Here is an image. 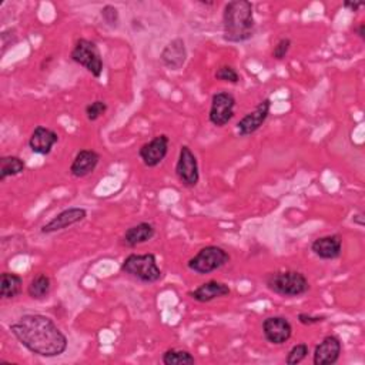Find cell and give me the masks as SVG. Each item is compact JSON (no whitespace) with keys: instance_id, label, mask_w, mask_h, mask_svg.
I'll use <instances>...</instances> for the list:
<instances>
[{"instance_id":"obj_1","label":"cell","mask_w":365,"mask_h":365,"mask_svg":"<svg viewBox=\"0 0 365 365\" xmlns=\"http://www.w3.org/2000/svg\"><path fill=\"white\" fill-rule=\"evenodd\" d=\"M16 339L31 354L56 358L66 352L67 336L56 322L43 314H24L10 325Z\"/></svg>"},{"instance_id":"obj_2","label":"cell","mask_w":365,"mask_h":365,"mask_svg":"<svg viewBox=\"0 0 365 365\" xmlns=\"http://www.w3.org/2000/svg\"><path fill=\"white\" fill-rule=\"evenodd\" d=\"M255 34L254 6L248 0H232L224 6L222 38L228 43H244Z\"/></svg>"},{"instance_id":"obj_3","label":"cell","mask_w":365,"mask_h":365,"mask_svg":"<svg viewBox=\"0 0 365 365\" xmlns=\"http://www.w3.org/2000/svg\"><path fill=\"white\" fill-rule=\"evenodd\" d=\"M265 287L281 297L295 298L307 294L311 288L308 278L295 269H278L265 277Z\"/></svg>"},{"instance_id":"obj_4","label":"cell","mask_w":365,"mask_h":365,"mask_svg":"<svg viewBox=\"0 0 365 365\" xmlns=\"http://www.w3.org/2000/svg\"><path fill=\"white\" fill-rule=\"evenodd\" d=\"M120 269L124 274L145 284H153L163 278V271L160 269L157 264V257L153 252L128 254L123 259Z\"/></svg>"},{"instance_id":"obj_5","label":"cell","mask_w":365,"mask_h":365,"mask_svg":"<svg viewBox=\"0 0 365 365\" xmlns=\"http://www.w3.org/2000/svg\"><path fill=\"white\" fill-rule=\"evenodd\" d=\"M230 259L231 257L224 248L218 245H207L187 261V268L198 275H205L222 268Z\"/></svg>"},{"instance_id":"obj_6","label":"cell","mask_w":365,"mask_h":365,"mask_svg":"<svg viewBox=\"0 0 365 365\" xmlns=\"http://www.w3.org/2000/svg\"><path fill=\"white\" fill-rule=\"evenodd\" d=\"M70 58L76 64L84 67L93 77H101L104 61L96 41L88 38H78L70 51Z\"/></svg>"},{"instance_id":"obj_7","label":"cell","mask_w":365,"mask_h":365,"mask_svg":"<svg viewBox=\"0 0 365 365\" xmlns=\"http://www.w3.org/2000/svg\"><path fill=\"white\" fill-rule=\"evenodd\" d=\"M175 175L184 187L192 188L200 181L198 160L188 145H181L175 164Z\"/></svg>"},{"instance_id":"obj_8","label":"cell","mask_w":365,"mask_h":365,"mask_svg":"<svg viewBox=\"0 0 365 365\" xmlns=\"http://www.w3.org/2000/svg\"><path fill=\"white\" fill-rule=\"evenodd\" d=\"M235 97L228 91H218L211 97L208 120L215 127L227 125L234 117Z\"/></svg>"},{"instance_id":"obj_9","label":"cell","mask_w":365,"mask_h":365,"mask_svg":"<svg viewBox=\"0 0 365 365\" xmlns=\"http://www.w3.org/2000/svg\"><path fill=\"white\" fill-rule=\"evenodd\" d=\"M170 138L167 134H158L153 137L150 141L144 143L138 148V157L141 158L143 164L148 168H154L163 163V160L168 154Z\"/></svg>"},{"instance_id":"obj_10","label":"cell","mask_w":365,"mask_h":365,"mask_svg":"<svg viewBox=\"0 0 365 365\" xmlns=\"http://www.w3.org/2000/svg\"><path fill=\"white\" fill-rule=\"evenodd\" d=\"M271 111V98L261 100L255 108L250 113H247L240 121L237 123V133L240 137H247L258 131L262 124L267 121Z\"/></svg>"},{"instance_id":"obj_11","label":"cell","mask_w":365,"mask_h":365,"mask_svg":"<svg viewBox=\"0 0 365 365\" xmlns=\"http://www.w3.org/2000/svg\"><path fill=\"white\" fill-rule=\"evenodd\" d=\"M262 334L269 344L282 345L291 338L292 325L285 317H281V315L267 317L262 321Z\"/></svg>"},{"instance_id":"obj_12","label":"cell","mask_w":365,"mask_h":365,"mask_svg":"<svg viewBox=\"0 0 365 365\" xmlns=\"http://www.w3.org/2000/svg\"><path fill=\"white\" fill-rule=\"evenodd\" d=\"M87 217V210L83 207H68L54 215L50 221H47L41 228V234H53L57 231H63L71 225L81 222Z\"/></svg>"},{"instance_id":"obj_13","label":"cell","mask_w":365,"mask_h":365,"mask_svg":"<svg viewBox=\"0 0 365 365\" xmlns=\"http://www.w3.org/2000/svg\"><path fill=\"white\" fill-rule=\"evenodd\" d=\"M342 352V342L336 335H327L315 346L312 354L314 365H334Z\"/></svg>"},{"instance_id":"obj_14","label":"cell","mask_w":365,"mask_h":365,"mask_svg":"<svg viewBox=\"0 0 365 365\" xmlns=\"http://www.w3.org/2000/svg\"><path fill=\"white\" fill-rule=\"evenodd\" d=\"M231 294V288L228 284L217 281V279H210L207 282H202L197 288L188 292V297L197 302L205 304L211 302L217 298H222Z\"/></svg>"},{"instance_id":"obj_15","label":"cell","mask_w":365,"mask_h":365,"mask_svg":"<svg viewBox=\"0 0 365 365\" xmlns=\"http://www.w3.org/2000/svg\"><path fill=\"white\" fill-rule=\"evenodd\" d=\"M58 141V134L44 125H37L29 138V148L34 154L47 155L51 153L54 144Z\"/></svg>"},{"instance_id":"obj_16","label":"cell","mask_w":365,"mask_h":365,"mask_svg":"<svg viewBox=\"0 0 365 365\" xmlns=\"http://www.w3.org/2000/svg\"><path fill=\"white\" fill-rule=\"evenodd\" d=\"M311 251L321 259H335L342 252V237L339 234L318 237L311 242Z\"/></svg>"},{"instance_id":"obj_17","label":"cell","mask_w":365,"mask_h":365,"mask_svg":"<svg viewBox=\"0 0 365 365\" xmlns=\"http://www.w3.org/2000/svg\"><path fill=\"white\" fill-rule=\"evenodd\" d=\"M161 63L170 70H178L184 66L187 60V47L185 41L181 37L173 38L170 43L165 44L160 54Z\"/></svg>"},{"instance_id":"obj_18","label":"cell","mask_w":365,"mask_h":365,"mask_svg":"<svg viewBox=\"0 0 365 365\" xmlns=\"http://www.w3.org/2000/svg\"><path fill=\"white\" fill-rule=\"evenodd\" d=\"M100 163V154L94 150L83 148L77 151L76 157L70 164V174L76 178H83L94 173Z\"/></svg>"},{"instance_id":"obj_19","label":"cell","mask_w":365,"mask_h":365,"mask_svg":"<svg viewBox=\"0 0 365 365\" xmlns=\"http://www.w3.org/2000/svg\"><path fill=\"white\" fill-rule=\"evenodd\" d=\"M155 237V227L151 222L141 221L138 224H134L128 227L123 237H121V244L127 248H135L140 244L148 242Z\"/></svg>"},{"instance_id":"obj_20","label":"cell","mask_w":365,"mask_h":365,"mask_svg":"<svg viewBox=\"0 0 365 365\" xmlns=\"http://www.w3.org/2000/svg\"><path fill=\"white\" fill-rule=\"evenodd\" d=\"M23 288V278L14 272H3L0 277V297L3 299L16 298Z\"/></svg>"},{"instance_id":"obj_21","label":"cell","mask_w":365,"mask_h":365,"mask_svg":"<svg viewBox=\"0 0 365 365\" xmlns=\"http://www.w3.org/2000/svg\"><path fill=\"white\" fill-rule=\"evenodd\" d=\"M51 291V279L47 274H37L27 285V294L36 301L46 299Z\"/></svg>"},{"instance_id":"obj_22","label":"cell","mask_w":365,"mask_h":365,"mask_svg":"<svg viewBox=\"0 0 365 365\" xmlns=\"http://www.w3.org/2000/svg\"><path fill=\"white\" fill-rule=\"evenodd\" d=\"M26 170V163L19 155H3L0 158V181L14 177Z\"/></svg>"},{"instance_id":"obj_23","label":"cell","mask_w":365,"mask_h":365,"mask_svg":"<svg viewBox=\"0 0 365 365\" xmlns=\"http://www.w3.org/2000/svg\"><path fill=\"white\" fill-rule=\"evenodd\" d=\"M161 361L165 365H194L195 358L194 355L187 349H178V348H168L163 352Z\"/></svg>"},{"instance_id":"obj_24","label":"cell","mask_w":365,"mask_h":365,"mask_svg":"<svg viewBox=\"0 0 365 365\" xmlns=\"http://www.w3.org/2000/svg\"><path fill=\"white\" fill-rule=\"evenodd\" d=\"M309 354V346L305 342H299L295 344L287 354L285 356V364L287 365H297L299 362H302Z\"/></svg>"},{"instance_id":"obj_25","label":"cell","mask_w":365,"mask_h":365,"mask_svg":"<svg viewBox=\"0 0 365 365\" xmlns=\"http://www.w3.org/2000/svg\"><path fill=\"white\" fill-rule=\"evenodd\" d=\"M214 77L220 81H227V83H231V84H238L240 83V74L238 71L230 66V64H222L220 66L215 73H214Z\"/></svg>"},{"instance_id":"obj_26","label":"cell","mask_w":365,"mask_h":365,"mask_svg":"<svg viewBox=\"0 0 365 365\" xmlns=\"http://www.w3.org/2000/svg\"><path fill=\"white\" fill-rule=\"evenodd\" d=\"M108 106L104 100H94L91 103H88L84 108V113H86V117L88 121H96L98 120L101 115L106 114Z\"/></svg>"},{"instance_id":"obj_27","label":"cell","mask_w":365,"mask_h":365,"mask_svg":"<svg viewBox=\"0 0 365 365\" xmlns=\"http://www.w3.org/2000/svg\"><path fill=\"white\" fill-rule=\"evenodd\" d=\"M100 16L104 21L106 26H108L110 29H117L118 23H120V13L118 9L113 4H106L101 10H100Z\"/></svg>"},{"instance_id":"obj_28","label":"cell","mask_w":365,"mask_h":365,"mask_svg":"<svg viewBox=\"0 0 365 365\" xmlns=\"http://www.w3.org/2000/svg\"><path fill=\"white\" fill-rule=\"evenodd\" d=\"M291 46H292V41L289 37H281L272 48V57L275 60H284L287 57Z\"/></svg>"},{"instance_id":"obj_29","label":"cell","mask_w":365,"mask_h":365,"mask_svg":"<svg viewBox=\"0 0 365 365\" xmlns=\"http://www.w3.org/2000/svg\"><path fill=\"white\" fill-rule=\"evenodd\" d=\"M297 319L299 324L302 325H315V324H319V322H324L327 319V315H311V314H307V312H299L297 315Z\"/></svg>"},{"instance_id":"obj_30","label":"cell","mask_w":365,"mask_h":365,"mask_svg":"<svg viewBox=\"0 0 365 365\" xmlns=\"http://www.w3.org/2000/svg\"><path fill=\"white\" fill-rule=\"evenodd\" d=\"M345 9H348L349 11H358L362 6H364V3H356V1H344V4H342Z\"/></svg>"},{"instance_id":"obj_31","label":"cell","mask_w":365,"mask_h":365,"mask_svg":"<svg viewBox=\"0 0 365 365\" xmlns=\"http://www.w3.org/2000/svg\"><path fill=\"white\" fill-rule=\"evenodd\" d=\"M352 221H354V224H356V225H359V227H364L365 225V217H364V212H356V214H354V218H352Z\"/></svg>"},{"instance_id":"obj_32","label":"cell","mask_w":365,"mask_h":365,"mask_svg":"<svg viewBox=\"0 0 365 365\" xmlns=\"http://www.w3.org/2000/svg\"><path fill=\"white\" fill-rule=\"evenodd\" d=\"M355 33L358 34V37L361 40H365V24L364 23H359L356 27H355Z\"/></svg>"}]
</instances>
